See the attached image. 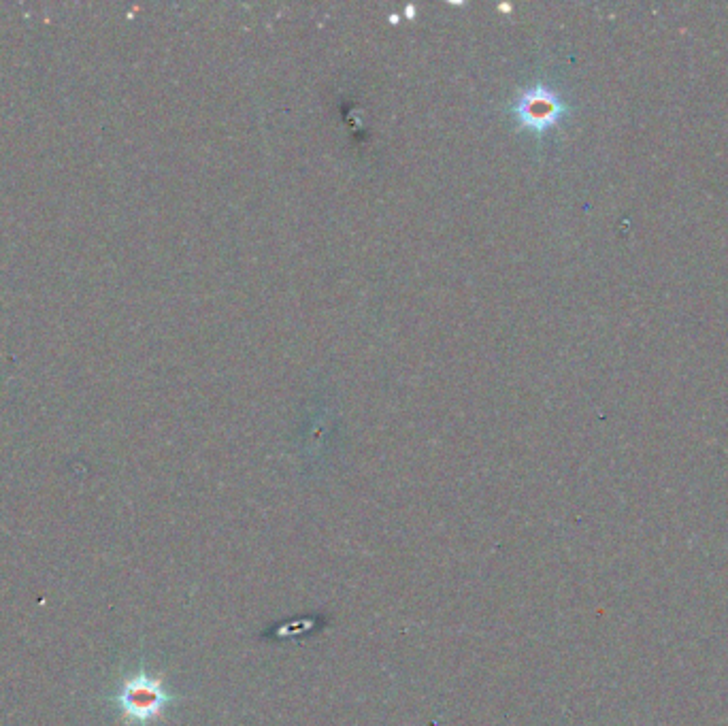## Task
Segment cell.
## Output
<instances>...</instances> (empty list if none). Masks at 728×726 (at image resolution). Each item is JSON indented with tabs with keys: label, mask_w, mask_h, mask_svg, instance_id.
Wrapping results in <instances>:
<instances>
[{
	"label": "cell",
	"mask_w": 728,
	"mask_h": 726,
	"mask_svg": "<svg viewBox=\"0 0 728 726\" xmlns=\"http://www.w3.org/2000/svg\"><path fill=\"white\" fill-rule=\"evenodd\" d=\"M177 695L164 688L162 678H154L147 671H137L122 680L111 701L118 705L120 716L128 724L147 726L164 718L167 707L177 701Z\"/></svg>",
	"instance_id": "1"
},
{
	"label": "cell",
	"mask_w": 728,
	"mask_h": 726,
	"mask_svg": "<svg viewBox=\"0 0 728 726\" xmlns=\"http://www.w3.org/2000/svg\"><path fill=\"white\" fill-rule=\"evenodd\" d=\"M511 111H514L520 128L545 132L558 124L562 115L567 113V107L554 90L545 86H533L520 94Z\"/></svg>",
	"instance_id": "2"
}]
</instances>
